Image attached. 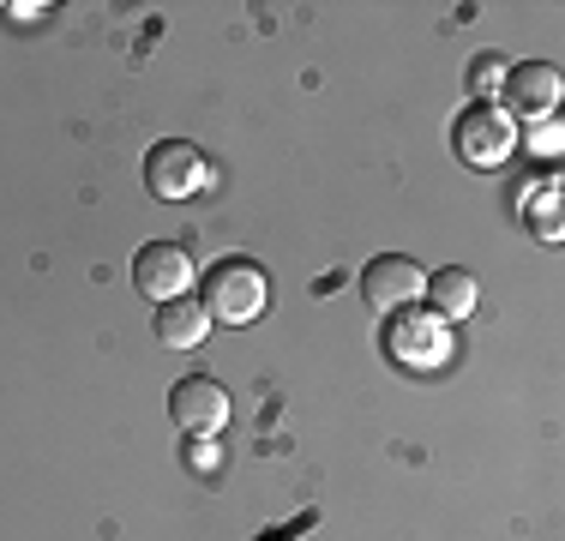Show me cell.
Segmentation results:
<instances>
[{"label":"cell","instance_id":"cell-12","mask_svg":"<svg viewBox=\"0 0 565 541\" xmlns=\"http://www.w3.org/2000/svg\"><path fill=\"white\" fill-rule=\"evenodd\" d=\"M500 85H505V54H476L463 73V91L476 103H488V91H500Z\"/></svg>","mask_w":565,"mask_h":541},{"label":"cell","instance_id":"cell-4","mask_svg":"<svg viewBox=\"0 0 565 541\" xmlns=\"http://www.w3.org/2000/svg\"><path fill=\"white\" fill-rule=\"evenodd\" d=\"M205 181H211V162L193 139H157L151 151H145V187H151L157 199H169V205L193 199Z\"/></svg>","mask_w":565,"mask_h":541},{"label":"cell","instance_id":"cell-1","mask_svg":"<svg viewBox=\"0 0 565 541\" xmlns=\"http://www.w3.org/2000/svg\"><path fill=\"white\" fill-rule=\"evenodd\" d=\"M199 301H205L211 325H253L271 301V283L253 259H217L199 283Z\"/></svg>","mask_w":565,"mask_h":541},{"label":"cell","instance_id":"cell-9","mask_svg":"<svg viewBox=\"0 0 565 541\" xmlns=\"http://www.w3.org/2000/svg\"><path fill=\"white\" fill-rule=\"evenodd\" d=\"M476 301H481V283L469 277L463 265H446V270H434V277H427V289H422V307L427 314H439V319H469L476 314Z\"/></svg>","mask_w":565,"mask_h":541},{"label":"cell","instance_id":"cell-7","mask_svg":"<svg viewBox=\"0 0 565 541\" xmlns=\"http://www.w3.org/2000/svg\"><path fill=\"white\" fill-rule=\"evenodd\" d=\"M427 289V270L415 259H403V253H380L367 270H361V301L373 307V314H397V307H415Z\"/></svg>","mask_w":565,"mask_h":541},{"label":"cell","instance_id":"cell-2","mask_svg":"<svg viewBox=\"0 0 565 541\" xmlns=\"http://www.w3.org/2000/svg\"><path fill=\"white\" fill-rule=\"evenodd\" d=\"M385 356H392L397 368L434 373L439 361L451 356V325L439 319V314H427L422 301L397 307V314H385Z\"/></svg>","mask_w":565,"mask_h":541},{"label":"cell","instance_id":"cell-8","mask_svg":"<svg viewBox=\"0 0 565 541\" xmlns=\"http://www.w3.org/2000/svg\"><path fill=\"white\" fill-rule=\"evenodd\" d=\"M500 91H505V115L511 120H554L565 78H559L554 61H518Z\"/></svg>","mask_w":565,"mask_h":541},{"label":"cell","instance_id":"cell-10","mask_svg":"<svg viewBox=\"0 0 565 541\" xmlns=\"http://www.w3.org/2000/svg\"><path fill=\"white\" fill-rule=\"evenodd\" d=\"M205 331H211V314H205V301H163L157 307V343L163 349H199L205 343Z\"/></svg>","mask_w":565,"mask_h":541},{"label":"cell","instance_id":"cell-11","mask_svg":"<svg viewBox=\"0 0 565 541\" xmlns=\"http://www.w3.org/2000/svg\"><path fill=\"white\" fill-rule=\"evenodd\" d=\"M523 223H530L542 241H559V235H565V216H559V181H547L542 193H535V205H523Z\"/></svg>","mask_w":565,"mask_h":541},{"label":"cell","instance_id":"cell-6","mask_svg":"<svg viewBox=\"0 0 565 541\" xmlns=\"http://www.w3.org/2000/svg\"><path fill=\"white\" fill-rule=\"evenodd\" d=\"M169 415L186 439H211V433L228 422V391L211 373H186V379H174V391H169Z\"/></svg>","mask_w":565,"mask_h":541},{"label":"cell","instance_id":"cell-3","mask_svg":"<svg viewBox=\"0 0 565 541\" xmlns=\"http://www.w3.org/2000/svg\"><path fill=\"white\" fill-rule=\"evenodd\" d=\"M451 151L469 169H500V162L518 151V120L505 115L500 103H469L451 127Z\"/></svg>","mask_w":565,"mask_h":541},{"label":"cell","instance_id":"cell-5","mask_svg":"<svg viewBox=\"0 0 565 541\" xmlns=\"http://www.w3.org/2000/svg\"><path fill=\"white\" fill-rule=\"evenodd\" d=\"M132 289L157 307L193 295V253H186L181 241H145L139 259H132Z\"/></svg>","mask_w":565,"mask_h":541}]
</instances>
